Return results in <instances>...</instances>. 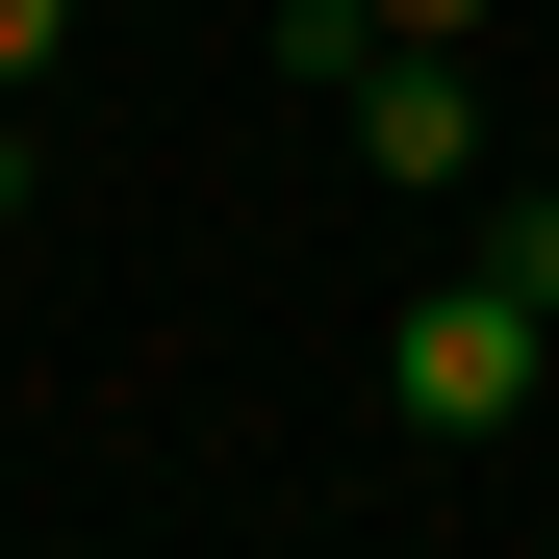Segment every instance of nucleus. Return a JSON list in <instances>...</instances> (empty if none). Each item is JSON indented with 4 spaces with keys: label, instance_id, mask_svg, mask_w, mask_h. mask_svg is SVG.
I'll list each match as a JSON object with an SVG mask.
<instances>
[{
    "label": "nucleus",
    "instance_id": "obj_1",
    "mask_svg": "<svg viewBox=\"0 0 559 559\" xmlns=\"http://www.w3.org/2000/svg\"><path fill=\"white\" fill-rule=\"evenodd\" d=\"M534 356H559V306H534V280H509V254H457V280H432V306L382 331V407H407L432 457H484V432L534 407Z\"/></svg>",
    "mask_w": 559,
    "mask_h": 559
},
{
    "label": "nucleus",
    "instance_id": "obj_2",
    "mask_svg": "<svg viewBox=\"0 0 559 559\" xmlns=\"http://www.w3.org/2000/svg\"><path fill=\"white\" fill-rule=\"evenodd\" d=\"M331 103H356V178H407V204H457V178H484V103H457V51H356Z\"/></svg>",
    "mask_w": 559,
    "mask_h": 559
},
{
    "label": "nucleus",
    "instance_id": "obj_3",
    "mask_svg": "<svg viewBox=\"0 0 559 559\" xmlns=\"http://www.w3.org/2000/svg\"><path fill=\"white\" fill-rule=\"evenodd\" d=\"M356 26H382V51H484V0H356Z\"/></svg>",
    "mask_w": 559,
    "mask_h": 559
},
{
    "label": "nucleus",
    "instance_id": "obj_4",
    "mask_svg": "<svg viewBox=\"0 0 559 559\" xmlns=\"http://www.w3.org/2000/svg\"><path fill=\"white\" fill-rule=\"evenodd\" d=\"M51 51H76V0H0V76H51Z\"/></svg>",
    "mask_w": 559,
    "mask_h": 559
},
{
    "label": "nucleus",
    "instance_id": "obj_5",
    "mask_svg": "<svg viewBox=\"0 0 559 559\" xmlns=\"http://www.w3.org/2000/svg\"><path fill=\"white\" fill-rule=\"evenodd\" d=\"M0 229H26V128H0Z\"/></svg>",
    "mask_w": 559,
    "mask_h": 559
}]
</instances>
